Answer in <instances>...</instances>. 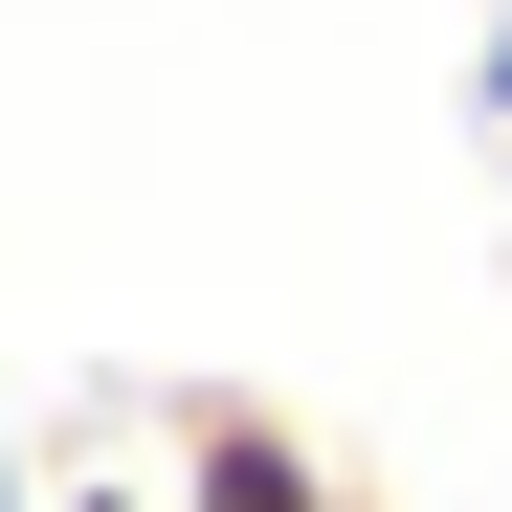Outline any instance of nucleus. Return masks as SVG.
<instances>
[{"mask_svg":"<svg viewBox=\"0 0 512 512\" xmlns=\"http://www.w3.org/2000/svg\"><path fill=\"white\" fill-rule=\"evenodd\" d=\"M156 490H179V512H357V468H334L268 379H179V423H156Z\"/></svg>","mask_w":512,"mask_h":512,"instance_id":"1","label":"nucleus"},{"mask_svg":"<svg viewBox=\"0 0 512 512\" xmlns=\"http://www.w3.org/2000/svg\"><path fill=\"white\" fill-rule=\"evenodd\" d=\"M468 134H512V0L468 23Z\"/></svg>","mask_w":512,"mask_h":512,"instance_id":"2","label":"nucleus"},{"mask_svg":"<svg viewBox=\"0 0 512 512\" xmlns=\"http://www.w3.org/2000/svg\"><path fill=\"white\" fill-rule=\"evenodd\" d=\"M45 512H179V490H134V468H67V490H45Z\"/></svg>","mask_w":512,"mask_h":512,"instance_id":"3","label":"nucleus"},{"mask_svg":"<svg viewBox=\"0 0 512 512\" xmlns=\"http://www.w3.org/2000/svg\"><path fill=\"white\" fill-rule=\"evenodd\" d=\"M45 490H67V468H45V446H23V423H0V512H45Z\"/></svg>","mask_w":512,"mask_h":512,"instance_id":"4","label":"nucleus"}]
</instances>
